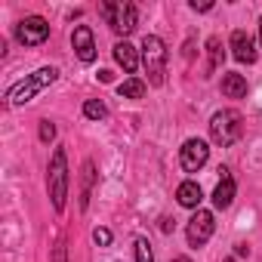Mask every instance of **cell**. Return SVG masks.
<instances>
[{
  "label": "cell",
  "mask_w": 262,
  "mask_h": 262,
  "mask_svg": "<svg viewBox=\"0 0 262 262\" xmlns=\"http://www.w3.org/2000/svg\"><path fill=\"white\" fill-rule=\"evenodd\" d=\"M142 68L151 86H164L167 80V43L158 34H145L142 40Z\"/></svg>",
  "instance_id": "6da1fadb"
},
{
  "label": "cell",
  "mask_w": 262,
  "mask_h": 262,
  "mask_svg": "<svg viewBox=\"0 0 262 262\" xmlns=\"http://www.w3.org/2000/svg\"><path fill=\"white\" fill-rule=\"evenodd\" d=\"M56 77H59V71L53 68V65H47V68H37L34 74H28L25 80H19L16 86H10V93H7V105H25V102H31L40 90H47L50 83H56Z\"/></svg>",
  "instance_id": "7a4b0ae2"
},
{
  "label": "cell",
  "mask_w": 262,
  "mask_h": 262,
  "mask_svg": "<svg viewBox=\"0 0 262 262\" xmlns=\"http://www.w3.org/2000/svg\"><path fill=\"white\" fill-rule=\"evenodd\" d=\"M241 133H244V117L234 108H222V111H216L210 117V139L216 145L228 148V145H234L241 139Z\"/></svg>",
  "instance_id": "3957f363"
},
{
  "label": "cell",
  "mask_w": 262,
  "mask_h": 262,
  "mask_svg": "<svg viewBox=\"0 0 262 262\" xmlns=\"http://www.w3.org/2000/svg\"><path fill=\"white\" fill-rule=\"evenodd\" d=\"M47 188H50V198H53L56 213H62L65 210V201H68V158H65V148H56L53 158H50Z\"/></svg>",
  "instance_id": "277c9868"
},
{
  "label": "cell",
  "mask_w": 262,
  "mask_h": 262,
  "mask_svg": "<svg viewBox=\"0 0 262 262\" xmlns=\"http://www.w3.org/2000/svg\"><path fill=\"white\" fill-rule=\"evenodd\" d=\"M102 19L111 25L114 34H133L136 25H139V7L136 4H129V0H117V4H102L99 7Z\"/></svg>",
  "instance_id": "5b68a950"
},
{
  "label": "cell",
  "mask_w": 262,
  "mask_h": 262,
  "mask_svg": "<svg viewBox=\"0 0 262 262\" xmlns=\"http://www.w3.org/2000/svg\"><path fill=\"white\" fill-rule=\"evenodd\" d=\"M16 37H19V43H25V47H40V43L50 37V25H47L43 16H25V19L19 22V28H16Z\"/></svg>",
  "instance_id": "8992f818"
},
{
  "label": "cell",
  "mask_w": 262,
  "mask_h": 262,
  "mask_svg": "<svg viewBox=\"0 0 262 262\" xmlns=\"http://www.w3.org/2000/svg\"><path fill=\"white\" fill-rule=\"evenodd\" d=\"M207 158H210V148H207L204 139H185L182 148H179V164H182L185 173H198L207 164Z\"/></svg>",
  "instance_id": "52a82bcc"
},
{
  "label": "cell",
  "mask_w": 262,
  "mask_h": 262,
  "mask_svg": "<svg viewBox=\"0 0 262 262\" xmlns=\"http://www.w3.org/2000/svg\"><path fill=\"white\" fill-rule=\"evenodd\" d=\"M213 231H216V222H213V213H210V210H198V213L188 219V228H185L191 247H204V244L213 237Z\"/></svg>",
  "instance_id": "ba28073f"
},
{
  "label": "cell",
  "mask_w": 262,
  "mask_h": 262,
  "mask_svg": "<svg viewBox=\"0 0 262 262\" xmlns=\"http://www.w3.org/2000/svg\"><path fill=\"white\" fill-rule=\"evenodd\" d=\"M71 47H74V53H77V59H80L83 65L96 62V40H93L90 25H77V28H74V34H71Z\"/></svg>",
  "instance_id": "9c48e42d"
},
{
  "label": "cell",
  "mask_w": 262,
  "mask_h": 262,
  "mask_svg": "<svg viewBox=\"0 0 262 262\" xmlns=\"http://www.w3.org/2000/svg\"><path fill=\"white\" fill-rule=\"evenodd\" d=\"M231 56L237 59V62H244V65H253L256 62V47H253V37L247 34V31H234L231 34Z\"/></svg>",
  "instance_id": "30bf717a"
},
{
  "label": "cell",
  "mask_w": 262,
  "mask_h": 262,
  "mask_svg": "<svg viewBox=\"0 0 262 262\" xmlns=\"http://www.w3.org/2000/svg\"><path fill=\"white\" fill-rule=\"evenodd\" d=\"M219 173H222V179H219V185H216V191H213V207H216V210H225V207H231V201H234V179H231V173H228L225 167H219Z\"/></svg>",
  "instance_id": "8fae6325"
},
{
  "label": "cell",
  "mask_w": 262,
  "mask_h": 262,
  "mask_svg": "<svg viewBox=\"0 0 262 262\" xmlns=\"http://www.w3.org/2000/svg\"><path fill=\"white\" fill-rule=\"evenodd\" d=\"M114 59H117V65H120L126 74H133V71L139 68V53H136L133 43H126V40L114 43Z\"/></svg>",
  "instance_id": "7c38bea8"
},
{
  "label": "cell",
  "mask_w": 262,
  "mask_h": 262,
  "mask_svg": "<svg viewBox=\"0 0 262 262\" xmlns=\"http://www.w3.org/2000/svg\"><path fill=\"white\" fill-rule=\"evenodd\" d=\"M176 201L182 204V207H188V210H201V201H204V191H201V185L198 182H182L179 188H176Z\"/></svg>",
  "instance_id": "4fadbf2b"
},
{
  "label": "cell",
  "mask_w": 262,
  "mask_h": 262,
  "mask_svg": "<svg viewBox=\"0 0 262 262\" xmlns=\"http://www.w3.org/2000/svg\"><path fill=\"white\" fill-rule=\"evenodd\" d=\"M93 185H96V164L93 161H83V167H80V210L90 207Z\"/></svg>",
  "instance_id": "5bb4252c"
},
{
  "label": "cell",
  "mask_w": 262,
  "mask_h": 262,
  "mask_svg": "<svg viewBox=\"0 0 262 262\" xmlns=\"http://www.w3.org/2000/svg\"><path fill=\"white\" fill-rule=\"evenodd\" d=\"M222 93L228 96V99H244L247 96V77L244 74H225L222 77Z\"/></svg>",
  "instance_id": "9a60e30c"
},
{
  "label": "cell",
  "mask_w": 262,
  "mask_h": 262,
  "mask_svg": "<svg viewBox=\"0 0 262 262\" xmlns=\"http://www.w3.org/2000/svg\"><path fill=\"white\" fill-rule=\"evenodd\" d=\"M145 90H148V83H145L142 77H126V80L117 86V96H120V99H142Z\"/></svg>",
  "instance_id": "2e32d148"
},
{
  "label": "cell",
  "mask_w": 262,
  "mask_h": 262,
  "mask_svg": "<svg viewBox=\"0 0 262 262\" xmlns=\"http://www.w3.org/2000/svg\"><path fill=\"white\" fill-rule=\"evenodd\" d=\"M207 53H210V65H207V71L213 74V71L222 65V56H225V53H222V40H219V37H210V40H207Z\"/></svg>",
  "instance_id": "e0dca14e"
},
{
  "label": "cell",
  "mask_w": 262,
  "mask_h": 262,
  "mask_svg": "<svg viewBox=\"0 0 262 262\" xmlns=\"http://www.w3.org/2000/svg\"><path fill=\"white\" fill-rule=\"evenodd\" d=\"M83 117H90V120H105V117H108L105 102H102V99H86V102H83Z\"/></svg>",
  "instance_id": "ac0fdd59"
},
{
  "label": "cell",
  "mask_w": 262,
  "mask_h": 262,
  "mask_svg": "<svg viewBox=\"0 0 262 262\" xmlns=\"http://www.w3.org/2000/svg\"><path fill=\"white\" fill-rule=\"evenodd\" d=\"M133 250H136V262H155V253H151V244H148L145 237H136V244H133Z\"/></svg>",
  "instance_id": "d6986e66"
},
{
  "label": "cell",
  "mask_w": 262,
  "mask_h": 262,
  "mask_svg": "<svg viewBox=\"0 0 262 262\" xmlns=\"http://www.w3.org/2000/svg\"><path fill=\"white\" fill-rule=\"evenodd\" d=\"M56 139V126L50 120H40V142H53Z\"/></svg>",
  "instance_id": "ffe728a7"
},
{
  "label": "cell",
  "mask_w": 262,
  "mask_h": 262,
  "mask_svg": "<svg viewBox=\"0 0 262 262\" xmlns=\"http://www.w3.org/2000/svg\"><path fill=\"white\" fill-rule=\"evenodd\" d=\"M93 241H96L99 247H108V244H111V231H108V228H93Z\"/></svg>",
  "instance_id": "44dd1931"
},
{
  "label": "cell",
  "mask_w": 262,
  "mask_h": 262,
  "mask_svg": "<svg viewBox=\"0 0 262 262\" xmlns=\"http://www.w3.org/2000/svg\"><path fill=\"white\" fill-rule=\"evenodd\" d=\"M191 10L194 13H210L213 10V0H191Z\"/></svg>",
  "instance_id": "7402d4cb"
},
{
  "label": "cell",
  "mask_w": 262,
  "mask_h": 262,
  "mask_svg": "<svg viewBox=\"0 0 262 262\" xmlns=\"http://www.w3.org/2000/svg\"><path fill=\"white\" fill-rule=\"evenodd\" d=\"M56 262H65V244L62 241L56 244Z\"/></svg>",
  "instance_id": "603a6c76"
},
{
  "label": "cell",
  "mask_w": 262,
  "mask_h": 262,
  "mask_svg": "<svg viewBox=\"0 0 262 262\" xmlns=\"http://www.w3.org/2000/svg\"><path fill=\"white\" fill-rule=\"evenodd\" d=\"M173 262H188V259H185V256H179V259H173Z\"/></svg>",
  "instance_id": "cb8c5ba5"
},
{
  "label": "cell",
  "mask_w": 262,
  "mask_h": 262,
  "mask_svg": "<svg viewBox=\"0 0 262 262\" xmlns=\"http://www.w3.org/2000/svg\"><path fill=\"white\" fill-rule=\"evenodd\" d=\"M259 40H262V19H259Z\"/></svg>",
  "instance_id": "d4e9b609"
},
{
  "label": "cell",
  "mask_w": 262,
  "mask_h": 262,
  "mask_svg": "<svg viewBox=\"0 0 262 262\" xmlns=\"http://www.w3.org/2000/svg\"><path fill=\"white\" fill-rule=\"evenodd\" d=\"M225 262H234V259H225Z\"/></svg>",
  "instance_id": "484cf974"
}]
</instances>
